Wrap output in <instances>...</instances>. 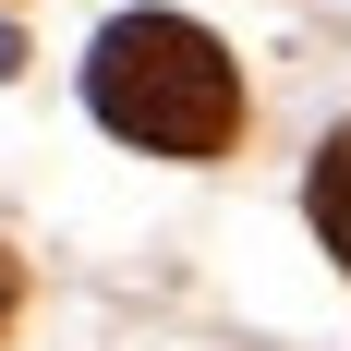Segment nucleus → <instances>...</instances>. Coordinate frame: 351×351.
<instances>
[{
  "label": "nucleus",
  "instance_id": "2",
  "mask_svg": "<svg viewBox=\"0 0 351 351\" xmlns=\"http://www.w3.org/2000/svg\"><path fill=\"white\" fill-rule=\"evenodd\" d=\"M315 230H327V254H339V279H351V121L315 145Z\"/></svg>",
  "mask_w": 351,
  "mask_h": 351
},
{
  "label": "nucleus",
  "instance_id": "3",
  "mask_svg": "<svg viewBox=\"0 0 351 351\" xmlns=\"http://www.w3.org/2000/svg\"><path fill=\"white\" fill-rule=\"evenodd\" d=\"M12 291H25V279H12V254H0V327H12Z\"/></svg>",
  "mask_w": 351,
  "mask_h": 351
},
{
  "label": "nucleus",
  "instance_id": "1",
  "mask_svg": "<svg viewBox=\"0 0 351 351\" xmlns=\"http://www.w3.org/2000/svg\"><path fill=\"white\" fill-rule=\"evenodd\" d=\"M85 97L121 145H158V158H218L243 134V73L182 12H121L97 36V61H85Z\"/></svg>",
  "mask_w": 351,
  "mask_h": 351
}]
</instances>
